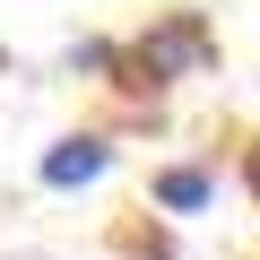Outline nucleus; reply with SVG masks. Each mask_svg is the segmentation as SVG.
Masks as SVG:
<instances>
[{"label":"nucleus","mask_w":260,"mask_h":260,"mask_svg":"<svg viewBox=\"0 0 260 260\" xmlns=\"http://www.w3.org/2000/svg\"><path fill=\"white\" fill-rule=\"evenodd\" d=\"M200 70H217V26L200 9H165L113 52V87H130V95H165V87H182Z\"/></svg>","instance_id":"obj_1"},{"label":"nucleus","mask_w":260,"mask_h":260,"mask_svg":"<svg viewBox=\"0 0 260 260\" xmlns=\"http://www.w3.org/2000/svg\"><path fill=\"white\" fill-rule=\"evenodd\" d=\"M104 174H113V139H104V130H70V139H52L44 165H35L44 191H95Z\"/></svg>","instance_id":"obj_2"},{"label":"nucleus","mask_w":260,"mask_h":260,"mask_svg":"<svg viewBox=\"0 0 260 260\" xmlns=\"http://www.w3.org/2000/svg\"><path fill=\"white\" fill-rule=\"evenodd\" d=\"M148 200L165 217H200V208H217V165H156L148 174Z\"/></svg>","instance_id":"obj_3"},{"label":"nucleus","mask_w":260,"mask_h":260,"mask_svg":"<svg viewBox=\"0 0 260 260\" xmlns=\"http://www.w3.org/2000/svg\"><path fill=\"white\" fill-rule=\"evenodd\" d=\"M243 191L260 200V148H243Z\"/></svg>","instance_id":"obj_4"}]
</instances>
